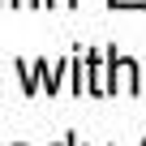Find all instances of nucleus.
I'll use <instances>...</instances> for the list:
<instances>
[{
  "instance_id": "obj_5",
  "label": "nucleus",
  "mask_w": 146,
  "mask_h": 146,
  "mask_svg": "<svg viewBox=\"0 0 146 146\" xmlns=\"http://www.w3.org/2000/svg\"><path fill=\"white\" fill-rule=\"evenodd\" d=\"M9 5H43V0H9Z\"/></svg>"
},
{
  "instance_id": "obj_4",
  "label": "nucleus",
  "mask_w": 146,
  "mask_h": 146,
  "mask_svg": "<svg viewBox=\"0 0 146 146\" xmlns=\"http://www.w3.org/2000/svg\"><path fill=\"white\" fill-rule=\"evenodd\" d=\"M47 5H56V9H73L78 0H47Z\"/></svg>"
},
{
  "instance_id": "obj_8",
  "label": "nucleus",
  "mask_w": 146,
  "mask_h": 146,
  "mask_svg": "<svg viewBox=\"0 0 146 146\" xmlns=\"http://www.w3.org/2000/svg\"><path fill=\"white\" fill-rule=\"evenodd\" d=\"M142 146H146V142H142Z\"/></svg>"
},
{
  "instance_id": "obj_1",
  "label": "nucleus",
  "mask_w": 146,
  "mask_h": 146,
  "mask_svg": "<svg viewBox=\"0 0 146 146\" xmlns=\"http://www.w3.org/2000/svg\"><path fill=\"white\" fill-rule=\"evenodd\" d=\"M22 82H26V95H39V86H47V95L60 86V73L69 64H47V60H22Z\"/></svg>"
},
{
  "instance_id": "obj_2",
  "label": "nucleus",
  "mask_w": 146,
  "mask_h": 146,
  "mask_svg": "<svg viewBox=\"0 0 146 146\" xmlns=\"http://www.w3.org/2000/svg\"><path fill=\"white\" fill-rule=\"evenodd\" d=\"M86 90L95 99L112 95V82H108V52H86Z\"/></svg>"
},
{
  "instance_id": "obj_3",
  "label": "nucleus",
  "mask_w": 146,
  "mask_h": 146,
  "mask_svg": "<svg viewBox=\"0 0 146 146\" xmlns=\"http://www.w3.org/2000/svg\"><path fill=\"white\" fill-rule=\"evenodd\" d=\"M112 9H146V0H108Z\"/></svg>"
},
{
  "instance_id": "obj_7",
  "label": "nucleus",
  "mask_w": 146,
  "mask_h": 146,
  "mask_svg": "<svg viewBox=\"0 0 146 146\" xmlns=\"http://www.w3.org/2000/svg\"><path fill=\"white\" fill-rule=\"evenodd\" d=\"M0 5H9V0H0Z\"/></svg>"
},
{
  "instance_id": "obj_6",
  "label": "nucleus",
  "mask_w": 146,
  "mask_h": 146,
  "mask_svg": "<svg viewBox=\"0 0 146 146\" xmlns=\"http://www.w3.org/2000/svg\"><path fill=\"white\" fill-rule=\"evenodd\" d=\"M60 146H78V137H73V133H69V137H64V142H60Z\"/></svg>"
}]
</instances>
